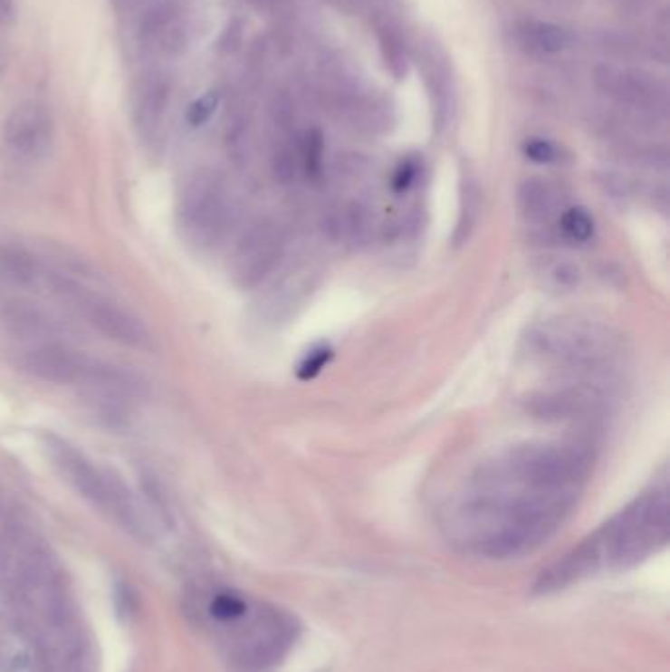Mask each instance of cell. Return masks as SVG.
<instances>
[{"label":"cell","mask_w":670,"mask_h":672,"mask_svg":"<svg viewBox=\"0 0 670 672\" xmlns=\"http://www.w3.org/2000/svg\"><path fill=\"white\" fill-rule=\"evenodd\" d=\"M0 672H48L30 633L6 618H0Z\"/></svg>","instance_id":"10"},{"label":"cell","mask_w":670,"mask_h":672,"mask_svg":"<svg viewBox=\"0 0 670 672\" xmlns=\"http://www.w3.org/2000/svg\"><path fill=\"white\" fill-rule=\"evenodd\" d=\"M559 228L566 240L574 242V245H586L594 236V220L590 213L584 208H569V211L560 213Z\"/></svg>","instance_id":"14"},{"label":"cell","mask_w":670,"mask_h":672,"mask_svg":"<svg viewBox=\"0 0 670 672\" xmlns=\"http://www.w3.org/2000/svg\"><path fill=\"white\" fill-rule=\"evenodd\" d=\"M218 107V95L215 91L211 92H205V95L201 99L195 101L189 110H187V122L191 126H195V129H199V126H203L205 122H209L211 117L215 114Z\"/></svg>","instance_id":"16"},{"label":"cell","mask_w":670,"mask_h":672,"mask_svg":"<svg viewBox=\"0 0 670 672\" xmlns=\"http://www.w3.org/2000/svg\"><path fill=\"white\" fill-rule=\"evenodd\" d=\"M525 156L537 164H552L559 159V149L547 140H531L525 144Z\"/></svg>","instance_id":"18"},{"label":"cell","mask_w":670,"mask_h":672,"mask_svg":"<svg viewBox=\"0 0 670 672\" xmlns=\"http://www.w3.org/2000/svg\"><path fill=\"white\" fill-rule=\"evenodd\" d=\"M282 235L272 223H258L250 226L233 254L230 270H233L234 282L244 289L260 285L275 268L277 260L282 256Z\"/></svg>","instance_id":"8"},{"label":"cell","mask_w":670,"mask_h":672,"mask_svg":"<svg viewBox=\"0 0 670 672\" xmlns=\"http://www.w3.org/2000/svg\"><path fill=\"white\" fill-rule=\"evenodd\" d=\"M303 156H305V168L309 173H319L322 164V138L319 132H311L303 146Z\"/></svg>","instance_id":"17"},{"label":"cell","mask_w":670,"mask_h":672,"mask_svg":"<svg viewBox=\"0 0 670 672\" xmlns=\"http://www.w3.org/2000/svg\"><path fill=\"white\" fill-rule=\"evenodd\" d=\"M523 36L531 48L545 53H557L570 45V34L554 24H547V22H533V24H529L523 30Z\"/></svg>","instance_id":"13"},{"label":"cell","mask_w":670,"mask_h":672,"mask_svg":"<svg viewBox=\"0 0 670 672\" xmlns=\"http://www.w3.org/2000/svg\"><path fill=\"white\" fill-rule=\"evenodd\" d=\"M560 193L541 179H529L519 189V208L531 225H545L560 211Z\"/></svg>","instance_id":"11"},{"label":"cell","mask_w":670,"mask_h":672,"mask_svg":"<svg viewBox=\"0 0 670 672\" xmlns=\"http://www.w3.org/2000/svg\"><path fill=\"white\" fill-rule=\"evenodd\" d=\"M177 215L185 236L193 245L206 248L215 246L226 235L233 208L221 181L201 176L183 191Z\"/></svg>","instance_id":"5"},{"label":"cell","mask_w":670,"mask_h":672,"mask_svg":"<svg viewBox=\"0 0 670 672\" xmlns=\"http://www.w3.org/2000/svg\"><path fill=\"white\" fill-rule=\"evenodd\" d=\"M52 138V122L48 112L36 102L16 107L6 122V142L20 158H38L45 152Z\"/></svg>","instance_id":"9"},{"label":"cell","mask_w":670,"mask_h":672,"mask_svg":"<svg viewBox=\"0 0 670 672\" xmlns=\"http://www.w3.org/2000/svg\"><path fill=\"white\" fill-rule=\"evenodd\" d=\"M43 448L55 470L73 485V490L99 507L102 514H107L112 472L99 470L81 450L55 435H45Z\"/></svg>","instance_id":"7"},{"label":"cell","mask_w":670,"mask_h":672,"mask_svg":"<svg viewBox=\"0 0 670 672\" xmlns=\"http://www.w3.org/2000/svg\"><path fill=\"white\" fill-rule=\"evenodd\" d=\"M531 349L564 366L592 368L614 352V336L599 324L560 321L541 327L531 336Z\"/></svg>","instance_id":"4"},{"label":"cell","mask_w":670,"mask_h":672,"mask_svg":"<svg viewBox=\"0 0 670 672\" xmlns=\"http://www.w3.org/2000/svg\"><path fill=\"white\" fill-rule=\"evenodd\" d=\"M330 356H332V352L329 349H319V350L311 352L303 360L302 368H299V378H303V379L315 378L321 372V370L327 366V362L330 360Z\"/></svg>","instance_id":"19"},{"label":"cell","mask_w":670,"mask_h":672,"mask_svg":"<svg viewBox=\"0 0 670 672\" xmlns=\"http://www.w3.org/2000/svg\"><path fill=\"white\" fill-rule=\"evenodd\" d=\"M415 173H417V168H415V166L411 164V161H407V164L399 166V169L396 171V176H394V189H396L397 193L407 191V189L411 187L413 179H415Z\"/></svg>","instance_id":"20"},{"label":"cell","mask_w":670,"mask_h":672,"mask_svg":"<svg viewBox=\"0 0 670 672\" xmlns=\"http://www.w3.org/2000/svg\"><path fill=\"white\" fill-rule=\"evenodd\" d=\"M63 292L73 297L77 309L107 339L122 346H132V349H149L152 346V336H149L146 324L132 311L107 297L87 293L69 283H63Z\"/></svg>","instance_id":"6"},{"label":"cell","mask_w":670,"mask_h":672,"mask_svg":"<svg viewBox=\"0 0 670 672\" xmlns=\"http://www.w3.org/2000/svg\"><path fill=\"white\" fill-rule=\"evenodd\" d=\"M248 611V604L236 594H218L211 601V616L223 623H234Z\"/></svg>","instance_id":"15"},{"label":"cell","mask_w":670,"mask_h":672,"mask_svg":"<svg viewBox=\"0 0 670 672\" xmlns=\"http://www.w3.org/2000/svg\"><path fill=\"white\" fill-rule=\"evenodd\" d=\"M36 262L20 248L0 250V280L14 285H28L36 280Z\"/></svg>","instance_id":"12"},{"label":"cell","mask_w":670,"mask_h":672,"mask_svg":"<svg viewBox=\"0 0 670 672\" xmlns=\"http://www.w3.org/2000/svg\"><path fill=\"white\" fill-rule=\"evenodd\" d=\"M668 500L665 492L645 495L594 537L599 554L616 562L637 561L666 539Z\"/></svg>","instance_id":"3"},{"label":"cell","mask_w":670,"mask_h":672,"mask_svg":"<svg viewBox=\"0 0 670 672\" xmlns=\"http://www.w3.org/2000/svg\"><path fill=\"white\" fill-rule=\"evenodd\" d=\"M590 450L576 443H531L490 462L502 478L554 497L574 500L592 470Z\"/></svg>","instance_id":"2"},{"label":"cell","mask_w":670,"mask_h":672,"mask_svg":"<svg viewBox=\"0 0 670 672\" xmlns=\"http://www.w3.org/2000/svg\"><path fill=\"white\" fill-rule=\"evenodd\" d=\"M0 582L48 672H95V655L55 556L13 521H0Z\"/></svg>","instance_id":"1"}]
</instances>
